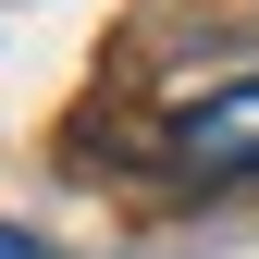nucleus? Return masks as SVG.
<instances>
[{
	"mask_svg": "<svg viewBox=\"0 0 259 259\" xmlns=\"http://www.w3.org/2000/svg\"><path fill=\"white\" fill-rule=\"evenodd\" d=\"M173 173L185 185H247L259 173V74H235V87L173 111Z\"/></svg>",
	"mask_w": 259,
	"mask_h": 259,
	"instance_id": "f257e3e1",
	"label": "nucleus"
},
{
	"mask_svg": "<svg viewBox=\"0 0 259 259\" xmlns=\"http://www.w3.org/2000/svg\"><path fill=\"white\" fill-rule=\"evenodd\" d=\"M0 259H50V247H25V235H13V222H0Z\"/></svg>",
	"mask_w": 259,
	"mask_h": 259,
	"instance_id": "f03ea898",
	"label": "nucleus"
}]
</instances>
